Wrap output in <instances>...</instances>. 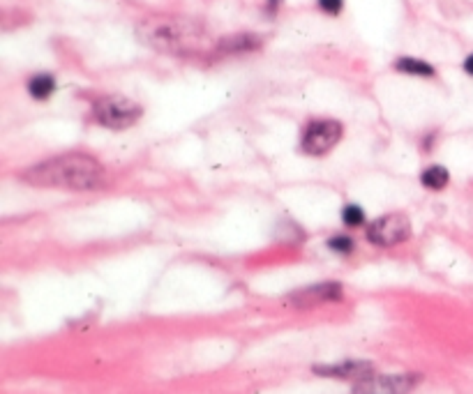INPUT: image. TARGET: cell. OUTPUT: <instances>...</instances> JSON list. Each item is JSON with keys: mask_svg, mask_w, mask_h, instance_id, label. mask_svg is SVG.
Wrapping results in <instances>:
<instances>
[{"mask_svg": "<svg viewBox=\"0 0 473 394\" xmlns=\"http://www.w3.org/2000/svg\"><path fill=\"white\" fill-rule=\"evenodd\" d=\"M314 373L328 378H346V380H362L372 376V364L362 362V359H349L342 364H331V366H314Z\"/></svg>", "mask_w": 473, "mask_h": 394, "instance_id": "obj_8", "label": "cell"}, {"mask_svg": "<svg viewBox=\"0 0 473 394\" xmlns=\"http://www.w3.org/2000/svg\"><path fill=\"white\" fill-rule=\"evenodd\" d=\"M464 72L469 74V76H473V53L464 60Z\"/></svg>", "mask_w": 473, "mask_h": 394, "instance_id": "obj_16", "label": "cell"}, {"mask_svg": "<svg viewBox=\"0 0 473 394\" xmlns=\"http://www.w3.org/2000/svg\"><path fill=\"white\" fill-rule=\"evenodd\" d=\"M342 5H344V0H319V7L326 14H340Z\"/></svg>", "mask_w": 473, "mask_h": 394, "instance_id": "obj_15", "label": "cell"}, {"mask_svg": "<svg viewBox=\"0 0 473 394\" xmlns=\"http://www.w3.org/2000/svg\"><path fill=\"white\" fill-rule=\"evenodd\" d=\"M136 37L146 46L171 55H194L208 48L210 39L198 21L185 17H148L136 26Z\"/></svg>", "mask_w": 473, "mask_h": 394, "instance_id": "obj_2", "label": "cell"}, {"mask_svg": "<svg viewBox=\"0 0 473 394\" xmlns=\"http://www.w3.org/2000/svg\"><path fill=\"white\" fill-rule=\"evenodd\" d=\"M342 221H344L346 226H360L362 221H365V212H362L360 205H344V210H342Z\"/></svg>", "mask_w": 473, "mask_h": 394, "instance_id": "obj_13", "label": "cell"}, {"mask_svg": "<svg viewBox=\"0 0 473 394\" xmlns=\"http://www.w3.org/2000/svg\"><path fill=\"white\" fill-rule=\"evenodd\" d=\"M93 115L100 124L109 129H125L141 118V106L129 97L122 95H106L100 97L93 106Z\"/></svg>", "mask_w": 473, "mask_h": 394, "instance_id": "obj_3", "label": "cell"}, {"mask_svg": "<svg viewBox=\"0 0 473 394\" xmlns=\"http://www.w3.org/2000/svg\"><path fill=\"white\" fill-rule=\"evenodd\" d=\"M259 46H261V39L254 37V35H233V37H226L219 41V51H224V53L254 51Z\"/></svg>", "mask_w": 473, "mask_h": 394, "instance_id": "obj_9", "label": "cell"}, {"mask_svg": "<svg viewBox=\"0 0 473 394\" xmlns=\"http://www.w3.org/2000/svg\"><path fill=\"white\" fill-rule=\"evenodd\" d=\"M395 67L400 69V72L416 74V76H434V67H432L429 62L418 60V58H400L395 62Z\"/></svg>", "mask_w": 473, "mask_h": 394, "instance_id": "obj_12", "label": "cell"}, {"mask_svg": "<svg viewBox=\"0 0 473 394\" xmlns=\"http://www.w3.org/2000/svg\"><path fill=\"white\" fill-rule=\"evenodd\" d=\"M337 300H342V283L337 281H321V283H314V286L300 288L291 295V302L300 309L317 307V304H326V302H337Z\"/></svg>", "mask_w": 473, "mask_h": 394, "instance_id": "obj_7", "label": "cell"}, {"mask_svg": "<svg viewBox=\"0 0 473 394\" xmlns=\"http://www.w3.org/2000/svg\"><path fill=\"white\" fill-rule=\"evenodd\" d=\"M53 90H56V79L51 74H37L28 81V93L35 100H46V97H51Z\"/></svg>", "mask_w": 473, "mask_h": 394, "instance_id": "obj_11", "label": "cell"}, {"mask_svg": "<svg viewBox=\"0 0 473 394\" xmlns=\"http://www.w3.org/2000/svg\"><path fill=\"white\" fill-rule=\"evenodd\" d=\"M420 182L427 187V189L438 191V189H443V187L450 182V173H448L445 166H429V169L423 171Z\"/></svg>", "mask_w": 473, "mask_h": 394, "instance_id": "obj_10", "label": "cell"}, {"mask_svg": "<svg viewBox=\"0 0 473 394\" xmlns=\"http://www.w3.org/2000/svg\"><path fill=\"white\" fill-rule=\"evenodd\" d=\"M342 134H344V129L337 120H317L305 129L300 148H303L305 155L324 157L340 143Z\"/></svg>", "mask_w": 473, "mask_h": 394, "instance_id": "obj_5", "label": "cell"}, {"mask_svg": "<svg viewBox=\"0 0 473 394\" xmlns=\"http://www.w3.org/2000/svg\"><path fill=\"white\" fill-rule=\"evenodd\" d=\"M418 376L414 373H395V376H367L355 380L353 394H409L416 387Z\"/></svg>", "mask_w": 473, "mask_h": 394, "instance_id": "obj_6", "label": "cell"}, {"mask_svg": "<svg viewBox=\"0 0 473 394\" xmlns=\"http://www.w3.org/2000/svg\"><path fill=\"white\" fill-rule=\"evenodd\" d=\"M328 249L337 254H351L353 252V240L346 238V235H335V238L328 240Z\"/></svg>", "mask_w": 473, "mask_h": 394, "instance_id": "obj_14", "label": "cell"}, {"mask_svg": "<svg viewBox=\"0 0 473 394\" xmlns=\"http://www.w3.org/2000/svg\"><path fill=\"white\" fill-rule=\"evenodd\" d=\"M24 180L35 187H56L70 191H93L104 185V166L84 152L44 159L24 171Z\"/></svg>", "mask_w": 473, "mask_h": 394, "instance_id": "obj_1", "label": "cell"}, {"mask_svg": "<svg viewBox=\"0 0 473 394\" xmlns=\"http://www.w3.org/2000/svg\"><path fill=\"white\" fill-rule=\"evenodd\" d=\"M279 5H282V0H268V3H266V10L275 12V10H279Z\"/></svg>", "mask_w": 473, "mask_h": 394, "instance_id": "obj_17", "label": "cell"}, {"mask_svg": "<svg viewBox=\"0 0 473 394\" xmlns=\"http://www.w3.org/2000/svg\"><path fill=\"white\" fill-rule=\"evenodd\" d=\"M409 235H411V221L402 212L383 214V217L374 219L367 228L369 242H374L379 247H395L400 242L409 240Z\"/></svg>", "mask_w": 473, "mask_h": 394, "instance_id": "obj_4", "label": "cell"}]
</instances>
